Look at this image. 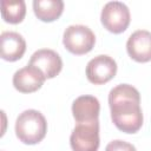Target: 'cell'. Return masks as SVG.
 Masks as SVG:
<instances>
[{"label":"cell","mask_w":151,"mask_h":151,"mask_svg":"<svg viewBox=\"0 0 151 151\" xmlns=\"http://www.w3.org/2000/svg\"><path fill=\"white\" fill-rule=\"evenodd\" d=\"M47 132L45 117L37 110H26L15 122V134L24 144L33 145L41 142Z\"/></svg>","instance_id":"7a4b0ae2"},{"label":"cell","mask_w":151,"mask_h":151,"mask_svg":"<svg viewBox=\"0 0 151 151\" xmlns=\"http://www.w3.org/2000/svg\"><path fill=\"white\" fill-rule=\"evenodd\" d=\"M100 20L107 31L118 34L124 32L129 26L130 11L120 1H110L103 7Z\"/></svg>","instance_id":"5b68a950"},{"label":"cell","mask_w":151,"mask_h":151,"mask_svg":"<svg viewBox=\"0 0 151 151\" xmlns=\"http://www.w3.org/2000/svg\"><path fill=\"white\" fill-rule=\"evenodd\" d=\"M29 65H33L39 70H41L46 79H51L54 78L57 74H59V72L61 71L63 60L55 51L48 48H41L32 54L29 59Z\"/></svg>","instance_id":"9c48e42d"},{"label":"cell","mask_w":151,"mask_h":151,"mask_svg":"<svg viewBox=\"0 0 151 151\" xmlns=\"http://www.w3.org/2000/svg\"><path fill=\"white\" fill-rule=\"evenodd\" d=\"M129 55L138 63H147L151 60V32L138 29L133 32L126 42Z\"/></svg>","instance_id":"ba28073f"},{"label":"cell","mask_w":151,"mask_h":151,"mask_svg":"<svg viewBox=\"0 0 151 151\" xmlns=\"http://www.w3.org/2000/svg\"><path fill=\"white\" fill-rule=\"evenodd\" d=\"M33 11L38 19L45 22H51L61 15L64 2L61 0H34Z\"/></svg>","instance_id":"7c38bea8"},{"label":"cell","mask_w":151,"mask_h":151,"mask_svg":"<svg viewBox=\"0 0 151 151\" xmlns=\"http://www.w3.org/2000/svg\"><path fill=\"white\" fill-rule=\"evenodd\" d=\"M45 80L46 77L42 71L29 64L18 70L13 76V85L21 93H32L38 91Z\"/></svg>","instance_id":"52a82bcc"},{"label":"cell","mask_w":151,"mask_h":151,"mask_svg":"<svg viewBox=\"0 0 151 151\" xmlns=\"http://www.w3.org/2000/svg\"><path fill=\"white\" fill-rule=\"evenodd\" d=\"M26 14V4L22 0L19 1H1V15L6 22L19 24L24 20Z\"/></svg>","instance_id":"4fadbf2b"},{"label":"cell","mask_w":151,"mask_h":151,"mask_svg":"<svg viewBox=\"0 0 151 151\" xmlns=\"http://www.w3.org/2000/svg\"><path fill=\"white\" fill-rule=\"evenodd\" d=\"M96 42L94 33L84 25H71L68 26L63 37V44L65 48L73 54L88 53Z\"/></svg>","instance_id":"3957f363"},{"label":"cell","mask_w":151,"mask_h":151,"mask_svg":"<svg viewBox=\"0 0 151 151\" xmlns=\"http://www.w3.org/2000/svg\"><path fill=\"white\" fill-rule=\"evenodd\" d=\"M99 111V100L93 96H80L72 104V113L77 124L97 122Z\"/></svg>","instance_id":"30bf717a"},{"label":"cell","mask_w":151,"mask_h":151,"mask_svg":"<svg viewBox=\"0 0 151 151\" xmlns=\"http://www.w3.org/2000/svg\"><path fill=\"white\" fill-rule=\"evenodd\" d=\"M99 122L77 124L73 129L70 144L73 151H97L99 147Z\"/></svg>","instance_id":"277c9868"},{"label":"cell","mask_w":151,"mask_h":151,"mask_svg":"<svg viewBox=\"0 0 151 151\" xmlns=\"http://www.w3.org/2000/svg\"><path fill=\"white\" fill-rule=\"evenodd\" d=\"M111 119L116 127L125 133H134L143 125L140 94L136 87L120 84L109 93Z\"/></svg>","instance_id":"6da1fadb"},{"label":"cell","mask_w":151,"mask_h":151,"mask_svg":"<svg viewBox=\"0 0 151 151\" xmlns=\"http://www.w3.org/2000/svg\"><path fill=\"white\" fill-rule=\"evenodd\" d=\"M1 58L7 61L19 60L26 51V41L17 32H2L0 35Z\"/></svg>","instance_id":"8fae6325"},{"label":"cell","mask_w":151,"mask_h":151,"mask_svg":"<svg viewBox=\"0 0 151 151\" xmlns=\"http://www.w3.org/2000/svg\"><path fill=\"white\" fill-rule=\"evenodd\" d=\"M117 73L116 61L105 54H100L91 59L86 66V77L90 83L101 85L111 80Z\"/></svg>","instance_id":"8992f818"},{"label":"cell","mask_w":151,"mask_h":151,"mask_svg":"<svg viewBox=\"0 0 151 151\" xmlns=\"http://www.w3.org/2000/svg\"><path fill=\"white\" fill-rule=\"evenodd\" d=\"M105 151H137L136 147L127 143V142H124V140H112L107 145H106V149Z\"/></svg>","instance_id":"5bb4252c"}]
</instances>
